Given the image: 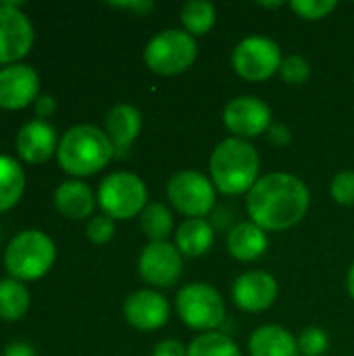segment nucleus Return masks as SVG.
<instances>
[{
  "label": "nucleus",
  "mask_w": 354,
  "mask_h": 356,
  "mask_svg": "<svg viewBox=\"0 0 354 356\" xmlns=\"http://www.w3.org/2000/svg\"><path fill=\"white\" fill-rule=\"evenodd\" d=\"M148 200V190L144 181L127 171L111 173L108 177L102 179L98 188V202L104 211L106 217L111 219H131L136 215H142L146 209Z\"/></svg>",
  "instance_id": "423d86ee"
},
{
  "label": "nucleus",
  "mask_w": 354,
  "mask_h": 356,
  "mask_svg": "<svg viewBox=\"0 0 354 356\" xmlns=\"http://www.w3.org/2000/svg\"><path fill=\"white\" fill-rule=\"evenodd\" d=\"M232 298L246 313L267 311L277 298V282L267 271H246L234 282Z\"/></svg>",
  "instance_id": "ddd939ff"
},
{
  "label": "nucleus",
  "mask_w": 354,
  "mask_h": 356,
  "mask_svg": "<svg viewBox=\"0 0 354 356\" xmlns=\"http://www.w3.org/2000/svg\"><path fill=\"white\" fill-rule=\"evenodd\" d=\"M123 313L131 327L140 332H154L167 323L169 302L154 290H138L125 300Z\"/></svg>",
  "instance_id": "4468645a"
},
{
  "label": "nucleus",
  "mask_w": 354,
  "mask_h": 356,
  "mask_svg": "<svg viewBox=\"0 0 354 356\" xmlns=\"http://www.w3.org/2000/svg\"><path fill=\"white\" fill-rule=\"evenodd\" d=\"M280 46L265 35L244 38L232 54L234 71L248 81H265L282 67Z\"/></svg>",
  "instance_id": "1a4fd4ad"
},
{
  "label": "nucleus",
  "mask_w": 354,
  "mask_h": 356,
  "mask_svg": "<svg viewBox=\"0 0 354 356\" xmlns=\"http://www.w3.org/2000/svg\"><path fill=\"white\" fill-rule=\"evenodd\" d=\"M4 356H35V353H33V348L29 344L17 342V344H8L4 348Z\"/></svg>",
  "instance_id": "f704fd0d"
},
{
  "label": "nucleus",
  "mask_w": 354,
  "mask_h": 356,
  "mask_svg": "<svg viewBox=\"0 0 354 356\" xmlns=\"http://www.w3.org/2000/svg\"><path fill=\"white\" fill-rule=\"evenodd\" d=\"M223 123L234 138L248 140L267 134L271 127V108L257 96H238L227 102Z\"/></svg>",
  "instance_id": "9b49d317"
},
{
  "label": "nucleus",
  "mask_w": 354,
  "mask_h": 356,
  "mask_svg": "<svg viewBox=\"0 0 354 356\" xmlns=\"http://www.w3.org/2000/svg\"><path fill=\"white\" fill-rule=\"evenodd\" d=\"M261 159L248 140L227 138L211 154V181L223 194L250 192L259 181Z\"/></svg>",
  "instance_id": "f03ea898"
},
{
  "label": "nucleus",
  "mask_w": 354,
  "mask_h": 356,
  "mask_svg": "<svg viewBox=\"0 0 354 356\" xmlns=\"http://www.w3.org/2000/svg\"><path fill=\"white\" fill-rule=\"evenodd\" d=\"M140 227L150 242H167L173 229V215L161 202H150L140 215Z\"/></svg>",
  "instance_id": "393cba45"
},
{
  "label": "nucleus",
  "mask_w": 354,
  "mask_h": 356,
  "mask_svg": "<svg viewBox=\"0 0 354 356\" xmlns=\"http://www.w3.org/2000/svg\"><path fill=\"white\" fill-rule=\"evenodd\" d=\"M309 190L292 173H269L261 177L246 196V211L252 223L265 232L290 229L309 211Z\"/></svg>",
  "instance_id": "f257e3e1"
},
{
  "label": "nucleus",
  "mask_w": 354,
  "mask_h": 356,
  "mask_svg": "<svg viewBox=\"0 0 354 356\" xmlns=\"http://www.w3.org/2000/svg\"><path fill=\"white\" fill-rule=\"evenodd\" d=\"M336 6L338 2L334 0H294L290 4V8L307 21H319L328 17L332 10H336Z\"/></svg>",
  "instance_id": "c85d7f7f"
},
{
  "label": "nucleus",
  "mask_w": 354,
  "mask_h": 356,
  "mask_svg": "<svg viewBox=\"0 0 354 356\" xmlns=\"http://www.w3.org/2000/svg\"><path fill=\"white\" fill-rule=\"evenodd\" d=\"M54 111H56V102H54L52 96H40L35 100V113H38V117H42V121L46 117H50Z\"/></svg>",
  "instance_id": "72a5a7b5"
},
{
  "label": "nucleus",
  "mask_w": 354,
  "mask_h": 356,
  "mask_svg": "<svg viewBox=\"0 0 354 356\" xmlns=\"http://www.w3.org/2000/svg\"><path fill=\"white\" fill-rule=\"evenodd\" d=\"M152 356H188V348L177 340H163L154 346Z\"/></svg>",
  "instance_id": "2f4dec72"
},
{
  "label": "nucleus",
  "mask_w": 354,
  "mask_h": 356,
  "mask_svg": "<svg viewBox=\"0 0 354 356\" xmlns=\"http://www.w3.org/2000/svg\"><path fill=\"white\" fill-rule=\"evenodd\" d=\"M175 309L179 319L198 332H215L225 317V302L221 294L209 284H188L177 292Z\"/></svg>",
  "instance_id": "0eeeda50"
},
{
  "label": "nucleus",
  "mask_w": 354,
  "mask_h": 356,
  "mask_svg": "<svg viewBox=\"0 0 354 356\" xmlns=\"http://www.w3.org/2000/svg\"><path fill=\"white\" fill-rule=\"evenodd\" d=\"M113 236H115V219L100 215L88 223V238L94 244H106Z\"/></svg>",
  "instance_id": "7c9ffc66"
},
{
  "label": "nucleus",
  "mask_w": 354,
  "mask_h": 356,
  "mask_svg": "<svg viewBox=\"0 0 354 356\" xmlns=\"http://www.w3.org/2000/svg\"><path fill=\"white\" fill-rule=\"evenodd\" d=\"M38 73L27 65H10L0 69V106L23 108L38 96Z\"/></svg>",
  "instance_id": "2eb2a0df"
},
{
  "label": "nucleus",
  "mask_w": 354,
  "mask_h": 356,
  "mask_svg": "<svg viewBox=\"0 0 354 356\" xmlns=\"http://www.w3.org/2000/svg\"><path fill=\"white\" fill-rule=\"evenodd\" d=\"M346 288H348V294L353 296V300H354V265L351 267V271H348V277H346Z\"/></svg>",
  "instance_id": "e433bc0d"
},
{
  "label": "nucleus",
  "mask_w": 354,
  "mask_h": 356,
  "mask_svg": "<svg viewBox=\"0 0 354 356\" xmlns=\"http://www.w3.org/2000/svg\"><path fill=\"white\" fill-rule=\"evenodd\" d=\"M23 190H25V173L21 165L10 156L0 154V213L15 207Z\"/></svg>",
  "instance_id": "4be33fe9"
},
{
  "label": "nucleus",
  "mask_w": 354,
  "mask_h": 356,
  "mask_svg": "<svg viewBox=\"0 0 354 356\" xmlns=\"http://www.w3.org/2000/svg\"><path fill=\"white\" fill-rule=\"evenodd\" d=\"M332 198L342 207H354V171H342L332 179Z\"/></svg>",
  "instance_id": "c756f323"
},
{
  "label": "nucleus",
  "mask_w": 354,
  "mask_h": 356,
  "mask_svg": "<svg viewBox=\"0 0 354 356\" xmlns=\"http://www.w3.org/2000/svg\"><path fill=\"white\" fill-rule=\"evenodd\" d=\"M58 165L71 175H94L108 165L115 156V148L106 131L94 125L71 127L58 144Z\"/></svg>",
  "instance_id": "7ed1b4c3"
},
{
  "label": "nucleus",
  "mask_w": 354,
  "mask_h": 356,
  "mask_svg": "<svg viewBox=\"0 0 354 356\" xmlns=\"http://www.w3.org/2000/svg\"><path fill=\"white\" fill-rule=\"evenodd\" d=\"M142 129V115L131 104H117L106 115V136L115 152H125Z\"/></svg>",
  "instance_id": "a211bd4d"
},
{
  "label": "nucleus",
  "mask_w": 354,
  "mask_h": 356,
  "mask_svg": "<svg viewBox=\"0 0 354 356\" xmlns=\"http://www.w3.org/2000/svg\"><path fill=\"white\" fill-rule=\"evenodd\" d=\"M33 42L29 19L17 10V2H0V63L25 56Z\"/></svg>",
  "instance_id": "f8f14e48"
},
{
  "label": "nucleus",
  "mask_w": 354,
  "mask_h": 356,
  "mask_svg": "<svg viewBox=\"0 0 354 356\" xmlns=\"http://www.w3.org/2000/svg\"><path fill=\"white\" fill-rule=\"evenodd\" d=\"M215 19L217 8L209 0H192L182 6V23L192 38L209 33L215 25Z\"/></svg>",
  "instance_id": "b1692460"
},
{
  "label": "nucleus",
  "mask_w": 354,
  "mask_h": 356,
  "mask_svg": "<svg viewBox=\"0 0 354 356\" xmlns=\"http://www.w3.org/2000/svg\"><path fill=\"white\" fill-rule=\"evenodd\" d=\"M269 248V238L263 227L252 221L238 223L227 236V250L234 259L242 263H250L261 259Z\"/></svg>",
  "instance_id": "f3484780"
},
{
  "label": "nucleus",
  "mask_w": 354,
  "mask_h": 356,
  "mask_svg": "<svg viewBox=\"0 0 354 356\" xmlns=\"http://www.w3.org/2000/svg\"><path fill=\"white\" fill-rule=\"evenodd\" d=\"M169 202L190 219H204L217 198L215 184L200 171H179L167 184Z\"/></svg>",
  "instance_id": "6e6552de"
},
{
  "label": "nucleus",
  "mask_w": 354,
  "mask_h": 356,
  "mask_svg": "<svg viewBox=\"0 0 354 356\" xmlns=\"http://www.w3.org/2000/svg\"><path fill=\"white\" fill-rule=\"evenodd\" d=\"M17 150H19L21 159L31 165L48 161L52 156V152L58 150L54 127L42 119L25 123L17 136Z\"/></svg>",
  "instance_id": "dca6fc26"
},
{
  "label": "nucleus",
  "mask_w": 354,
  "mask_h": 356,
  "mask_svg": "<svg viewBox=\"0 0 354 356\" xmlns=\"http://www.w3.org/2000/svg\"><path fill=\"white\" fill-rule=\"evenodd\" d=\"M250 356H296L298 344L294 336L280 325H263L248 340Z\"/></svg>",
  "instance_id": "6ab92c4d"
},
{
  "label": "nucleus",
  "mask_w": 354,
  "mask_h": 356,
  "mask_svg": "<svg viewBox=\"0 0 354 356\" xmlns=\"http://www.w3.org/2000/svg\"><path fill=\"white\" fill-rule=\"evenodd\" d=\"M296 344L303 356H323L330 348V338L319 327H307L305 332H300Z\"/></svg>",
  "instance_id": "bb28decb"
},
{
  "label": "nucleus",
  "mask_w": 354,
  "mask_h": 356,
  "mask_svg": "<svg viewBox=\"0 0 354 356\" xmlns=\"http://www.w3.org/2000/svg\"><path fill=\"white\" fill-rule=\"evenodd\" d=\"M280 75L286 83L290 86H300L309 79L311 75V65L307 58H303L300 54H290L282 60L280 67Z\"/></svg>",
  "instance_id": "cd10ccee"
},
{
  "label": "nucleus",
  "mask_w": 354,
  "mask_h": 356,
  "mask_svg": "<svg viewBox=\"0 0 354 356\" xmlns=\"http://www.w3.org/2000/svg\"><path fill=\"white\" fill-rule=\"evenodd\" d=\"M215 232L207 219H186L177 234H175V246L186 257H202L213 248Z\"/></svg>",
  "instance_id": "412c9836"
},
{
  "label": "nucleus",
  "mask_w": 354,
  "mask_h": 356,
  "mask_svg": "<svg viewBox=\"0 0 354 356\" xmlns=\"http://www.w3.org/2000/svg\"><path fill=\"white\" fill-rule=\"evenodd\" d=\"M267 138L271 144L275 146H286L290 142V129L286 125H280V123H271V127L267 129Z\"/></svg>",
  "instance_id": "473e14b6"
},
{
  "label": "nucleus",
  "mask_w": 354,
  "mask_h": 356,
  "mask_svg": "<svg viewBox=\"0 0 354 356\" xmlns=\"http://www.w3.org/2000/svg\"><path fill=\"white\" fill-rule=\"evenodd\" d=\"M115 6L134 8V10H138V13H146V10H150V8H154L152 2H119V4H115Z\"/></svg>",
  "instance_id": "c9c22d12"
},
{
  "label": "nucleus",
  "mask_w": 354,
  "mask_h": 356,
  "mask_svg": "<svg viewBox=\"0 0 354 356\" xmlns=\"http://www.w3.org/2000/svg\"><path fill=\"white\" fill-rule=\"evenodd\" d=\"M52 263L54 244L38 229L17 234L4 252V265L15 280H38L50 271Z\"/></svg>",
  "instance_id": "20e7f679"
},
{
  "label": "nucleus",
  "mask_w": 354,
  "mask_h": 356,
  "mask_svg": "<svg viewBox=\"0 0 354 356\" xmlns=\"http://www.w3.org/2000/svg\"><path fill=\"white\" fill-rule=\"evenodd\" d=\"M188 356H242V353L230 336L207 332L192 340L188 346Z\"/></svg>",
  "instance_id": "a878e982"
},
{
  "label": "nucleus",
  "mask_w": 354,
  "mask_h": 356,
  "mask_svg": "<svg viewBox=\"0 0 354 356\" xmlns=\"http://www.w3.org/2000/svg\"><path fill=\"white\" fill-rule=\"evenodd\" d=\"M196 54V40L186 29H165L146 44L144 60L159 75H179L194 65Z\"/></svg>",
  "instance_id": "39448f33"
},
{
  "label": "nucleus",
  "mask_w": 354,
  "mask_h": 356,
  "mask_svg": "<svg viewBox=\"0 0 354 356\" xmlns=\"http://www.w3.org/2000/svg\"><path fill=\"white\" fill-rule=\"evenodd\" d=\"M54 204L69 219H86L94 211V194L83 181H63L54 192Z\"/></svg>",
  "instance_id": "aec40b11"
},
{
  "label": "nucleus",
  "mask_w": 354,
  "mask_h": 356,
  "mask_svg": "<svg viewBox=\"0 0 354 356\" xmlns=\"http://www.w3.org/2000/svg\"><path fill=\"white\" fill-rule=\"evenodd\" d=\"M29 309V292L19 280L0 282V319L17 321Z\"/></svg>",
  "instance_id": "5701e85b"
},
{
  "label": "nucleus",
  "mask_w": 354,
  "mask_h": 356,
  "mask_svg": "<svg viewBox=\"0 0 354 356\" xmlns=\"http://www.w3.org/2000/svg\"><path fill=\"white\" fill-rule=\"evenodd\" d=\"M182 252L171 242H148L138 261L142 280L154 288H171L182 277Z\"/></svg>",
  "instance_id": "9d476101"
}]
</instances>
